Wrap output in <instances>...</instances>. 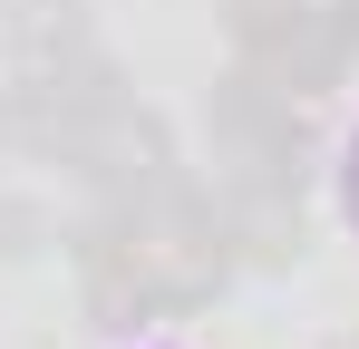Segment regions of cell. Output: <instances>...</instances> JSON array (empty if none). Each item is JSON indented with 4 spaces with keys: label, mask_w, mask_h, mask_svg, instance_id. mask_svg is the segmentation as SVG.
I'll use <instances>...</instances> for the list:
<instances>
[{
    "label": "cell",
    "mask_w": 359,
    "mask_h": 349,
    "mask_svg": "<svg viewBox=\"0 0 359 349\" xmlns=\"http://www.w3.org/2000/svg\"><path fill=\"white\" fill-rule=\"evenodd\" d=\"M320 39H330V58L359 49V0H330V29H320Z\"/></svg>",
    "instance_id": "6da1fadb"
},
{
    "label": "cell",
    "mask_w": 359,
    "mask_h": 349,
    "mask_svg": "<svg viewBox=\"0 0 359 349\" xmlns=\"http://www.w3.org/2000/svg\"><path fill=\"white\" fill-rule=\"evenodd\" d=\"M350 214H359V156H350Z\"/></svg>",
    "instance_id": "7a4b0ae2"
}]
</instances>
